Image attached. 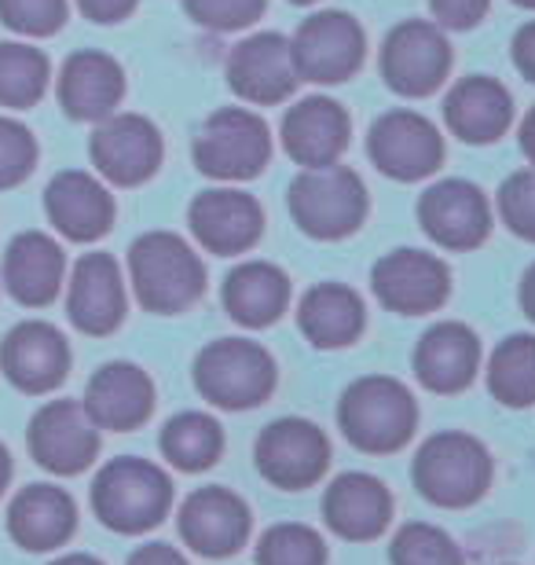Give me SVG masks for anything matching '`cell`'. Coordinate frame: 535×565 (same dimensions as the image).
<instances>
[{
	"instance_id": "4",
	"label": "cell",
	"mask_w": 535,
	"mask_h": 565,
	"mask_svg": "<svg viewBox=\"0 0 535 565\" xmlns=\"http://www.w3.org/2000/svg\"><path fill=\"white\" fill-rule=\"evenodd\" d=\"M411 481L422 500L443 511L473 507L492 484V456L473 434L440 429L422 440L411 462Z\"/></svg>"
},
{
	"instance_id": "15",
	"label": "cell",
	"mask_w": 535,
	"mask_h": 565,
	"mask_svg": "<svg viewBox=\"0 0 535 565\" xmlns=\"http://www.w3.org/2000/svg\"><path fill=\"white\" fill-rule=\"evenodd\" d=\"M418 221L443 250H477L492 232L484 191L470 180H440L418 199Z\"/></svg>"
},
{
	"instance_id": "31",
	"label": "cell",
	"mask_w": 535,
	"mask_h": 565,
	"mask_svg": "<svg viewBox=\"0 0 535 565\" xmlns=\"http://www.w3.org/2000/svg\"><path fill=\"white\" fill-rule=\"evenodd\" d=\"M221 301L238 327L260 331V327H271L282 312H287L290 279L271 262H243L227 273Z\"/></svg>"
},
{
	"instance_id": "7",
	"label": "cell",
	"mask_w": 535,
	"mask_h": 565,
	"mask_svg": "<svg viewBox=\"0 0 535 565\" xmlns=\"http://www.w3.org/2000/svg\"><path fill=\"white\" fill-rule=\"evenodd\" d=\"M271 158V132L254 110H213L195 137V166L213 180H254Z\"/></svg>"
},
{
	"instance_id": "27",
	"label": "cell",
	"mask_w": 535,
	"mask_h": 565,
	"mask_svg": "<svg viewBox=\"0 0 535 565\" xmlns=\"http://www.w3.org/2000/svg\"><path fill=\"white\" fill-rule=\"evenodd\" d=\"M63 246L44 232H22L4 250V287L26 309H44L63 287Z\"/></svg>"
},
{
	"instance_id": "14",
	"label": "cell",
	"mask_w": 535,
	"mask_h": 565,
	"mask_svg": "<svg viewBox=\"0 0 535 565\" xmlns=\"http://www.w3.org/2000/svg\"><path fill=\"white\" fill-rule=\"evenodd\" d=\"M371 287L385 309L400 316L437 312L451 294V273L437 254L426 250H393L385 254L371 273Z\"/></svg>"
},
{
	"instance_id": "5",
	"label": "cell",
	"mask_w": 535,
	"mask_h": 565,
	"mask_svg": "<svg viewBox=\"0 0 535 565\" xmlns=\"http://www.w3.org/2000/svg\"><path fill=\"white\" fill-rule=\"evenodd\" d=\"M195 390L202 401L224 412L257 408L276 390V360L260 342L249 338H216L195 356Z\"/></svg>"
},
{
	"instance_id": "28",
	"label": "cell",
	"mask_w": 535,
	"mask_h": 565,
	"mask_svg": "<svg viewBox=\"0 0 535 565\" xmlns=\"http://www.w3.org/2000/svg\"><path fill=\"white\" fill-rule=\"evenodd\" d=\"M125 96L121 66L104 52H74L60 74V104L77 121H104Z\"/></svg>"
},
{
	"instance_id": "18",
	"label": "cell",
	"mask_w": 535,
	"mask_h": 565,
	"mask_svg": "<svg viewBox=\"0 0 535 565\" xmlns=\"http://www.w3.org/2000/svg\"><path fill=\"white\" fill-rule=\"evenodd\" d=\"M0 371L15 390L41 397V393L63 386L66 371H71V345L52 323L26 320L11 327L4 345H0Z\"/></svg>"
},
{
	"instance_id": "32",
	"label": "cell",
	"mask_w": 535,
	"mask_h": 565,
	"mask_svg": "<svg viewBox=\"0 0 535 565\" xmlns=\"http://www.w3.org/2000/svg\"><path fill=\"white\" fill-rule=\"evenodd\" d=\"M162 456L184 473L210 470L224 451V426L206 412H180L162 426L158 437Z\"/></svg>"
},
{
	"instance_id": "41",
	"label": "cell",
	"mask_w": 535,
	"mask_h": 565,
	"mask_svg": "<svg viewBox=\"0 0 535 565\" xmlns=\"http://www.w3.org/2000/svg\"><path fill=\"white\" fill-rule=\"evenodd\" d=\"M440 30H470L488 15V0H429Z\"/></svg>"
},
{
	"instance_id": "48",
	"label": "cell",
	"mask_w": 535,
	"mask_h": 565,
	"mask_svg": "<svg viewBox=\"0 0 535 565\" xmlns=\"http://www.w3.org/2000/svg\"><path fill=\"white\" fill-rule=\"evenodd\" d=\"M52 565H104V562L93 558V555H63V558H55Z\"/></svg>"
},
{
	"instance_id": "1",
	"label": "cell",
	"mask_w": 535,
	"mask_h": 565,
	"mask_svg": "<svg viewBox=\"0 0 535 565\" xmlns=\"http://www.w3.org/2000/svg\"><path fill=\"white\" fill-rule=\"evenodd\" d=\"M338 426L352 448L367 456H393L418 429V401L400 379L363 375L341 393Z\"/></svg>"
},
{
	"instance_id": "19",
	"label": "cell",
	"mask_w": 535,
	"mask_h": 565,
	"mask_svg": "<svg viewBox=\"0 0 535 565\" xmlns=\"http://www.w3.org/2000/svg\"><path fill=\"white\" fill-rule=\"evenodd\" d=\"M227 85L246 104H282L298 88L290 41L279 38V33H254L243 44H235L232 60H227Z\"/></svg>"
},
{
	"instance_id": "24",
	"label": "cell",
	"mask_w": 535,
	"mask_h": 565,
	"mask_svg": "<svg viewBox=\"0 0 535 565\" xmlns=\"http://www.w3.org/2000/svg\"><path fill=\"white\" fill-rule=\"evenodd\" d=\"M282 147L304 169L338 166L349 147V115L345 107L327 96H309L293 104L282 118Z\"/></svg>"
},
{
	"instance_id": "29",
	"label": "cell",
	"mask_w": 535,
	"mask_h": 565,
	"mask_svg": "<svg viewBox=\"0 0 535 565\" xmlns=\"http://www.w3.org/2000/svg\"><path fill=\"white\" fill-rule=\"evenodd\" d=\"M443 118L466 143H495L514 121V99L495 77H462L443 99Z\"/></svg>"
},
{
	"instance_id": "8",
	"label": "cell",
	"mask_w": 535,
	"mask_h": 565,
	"mask_svg": "<svg viewBox=\"0 0 535 565\" xmlns=\"http://www.w3.org/2000/svg\"><path fill=\"white\" fill-rule=\"evenodd\" d=\"M254 462L268 484L282 492H301L323 481L330 467V440L315 423L287 415L260 429Z\"/></svg>"
},
{
	"instance_id": "37",
	"label": "cell",
	"mask_w": 535,
	"mask_h": 565,
	"mask_svg": "<svg viewBox=\"0 0 535 565\" xmlns=\"http://www.w3.org/2000/svg\"><path fill=\"white\" fill-rule=\"evenodd\" d=\"M0 22L26 38H49L66 22V0H0Z\"/></svg>"
},
{
	"instance_id": "11",
	"label": "cell",
	"mask_w": 535,
	"mask_h": 565,
	"mask_svg": "<svg viewBox=\"0 0 535 565\" xmlns=\"http://www.w3.org/2000/svg\"><path fill=\"white\" fill-rule=\"evenodd\" d=\"M451 49L440 26L426 19L400 22L382 44L385 85L400 96H429L448 82Z\"/></svg>"
},
{
	"instance_id": "6",
	"label": "cell",
	"mask_w": 535,
	"mask_h": 565,
	"mask_svg": "<svg viewBox=\"0 0 535 565\" xmlns=\"http://www.w3.org/2000/svg\"><path fill=\"white\" fill-rule=\"evenodd\" d=\"M290 217L312 239H345L367 217V188L349 166L304 169L290 184Z\"/></svg>"
},
{
	"instance_id": "22",
	"label": "cell",
	"mask_w": 535,
	"mask_h": 565,
	"mask_svg": "<svg viewBox=\"0 0 535 565\" xmlns=\"http://www.w3.org/2000/svg\"><path fill=\"white\" fill-rule=\"evenodd\" d=\"M82 404L99 429L129 434V429H140L151 419L154 382L143 367L129 364V360H114V364H104L88 379Z\"/></svg>"
},
{
	"instance_id": "10",
	"label": "cell",
	"mask_w": 535,
	"mask_h": 565,
	"mask_svg": "<svg viewBox=\"0 0 535 565\" xmlns=\"http://www.w3.org/2000/svg\"><path fill=\"white\" fill-rule=\"evenodd\" d=\"M26 440L33 462L49 473H60V478L88 470L99 456V426L82 401H49L44 408H38Z\"/></svg>"
},
{
	"instance_id": "46",
	"label": "cell",
	"mask_w": 535,
	"mask_h": 565,
	"mask_svg": "<svg viewBox=\"0 0 535 565\" xmlns=\"http://www.w3.org/2000/svg\"><path fill=\"white\" fill-rule=\"evenodd\" d=\"M521 151H525V158H528L532 169H535V107L528 110L525 126H521Z\"/></svg>"
},
{
	"instance_id": "16",
	"label": "cell",
	"mask_w": 535,
	"mask_h": 565,
	"mask_svg": "<svg viewBox=\"0 0 535 565\" xmlns=\"http://www.w3.org/2000/svg\"><path fill=\"white\" fill-rule=\"evenodd\" d=\"M88 154H93V166L110 184L136 188L143 180H151L158 166H162V137L140 115H110L93 132Z\"/></svg>"
},
{
	"instance_id": "50",
	"label": "cell",
	"mask_w": 535,
	"mask_h": 565,
	"mask_svg": "<svg viewBox=\"0 0 535 565\" xmlns=\"http://www.w3.org/2000/svg\"><path fill=\"white\" fill-rule=\"evenodd\" d=\"M293 4H315V0H293Z\"/></svg>"
},
{
	"instance_id": "30",
	"label": "cell",
	"mask_w": 535,
	"mask_h": 565,
	"mask_svg": "<svg viewBox=\"0 0 535 565\" xmlns=\"http://www.w3.org/2000/svg\"><path fill=\"white\" fill-rule=\"evenodd\" d=\"M298 327L315 349H345L367 327V305L345 282H315L298 305Z\"/></svg>"
},
{
	"instance_id": "2",
	"label": "cell",
	"mask_w": 535,
	"mask_h": 565,
	"mask_svg": "<svg viewBox=\"0 0 535 565\" xmlns=\"http://www.w3.org/2000/svg\"><path fill=\"white\" fill-rule=\"evenodd\" d=\"M169 507H173V481L151 459H110L93 481V511L110 533H151L154 525H162Z\"/></svg>"
},
{
	"instance_id": "3",
	"label": "cell",
	"mask_w": 535,
	"mask_h": 565,
	"mask_svg": "<svg viewBox=\"0 0 535 565\" xmlns=\"http://www.w3.org/2000/svg\"><path fill=\"white\" fill-rule=\"evenodd\" d=\"M129 279L147 312L176 316L206 294V265L176 232H147L129 250Z\"/></svg>"
},
{
	"instance_id": "44",
	"label": "cell",
	"mask_w": 535,
	"mask_h": 565,
	"mask_svg": "<svg viewBox=\"0 0 535 565\" xmlns=\"http://www.w3.org/2000/svg\"><path fill=\"white\" fill-rule=\"evenodd\" d=\"M514 63H517V71L528 77V82H535V22H525V26L517 30Z\"/></svg>"
},
{
	"instance_id": "42",
	"label": "cell",
	"mask_w": 535,
	"mask_h": 565,
	"mask_svg": "<svg viewBox=\"0 0 535 565\" xmlns=\"http://www.w3.org/2000/svg\"><path fill=\"white\" fill-rule=\"evenodd\" d=\"M77 8L93 22H121L132 15L136 0H77Z\"/></svg>"
},
{
	"instance_id": "13",
	"label": "cell",
	"mask_w": 535,
	"mask_h": 565,
	"mask_svg": "<svg viewBox=\"0 0 535 565\" xmlns=\"http://www.w3.org/2000/svg\"><path fill=\"white\" fill-rule=\"evenodd\" d=\"M180 536L202 558H232L249 540V507L238 492L206 484L180 503Z\"/></svg>"
},
{
	"instance_id": "25",
	"label": "cell",
	"mask_w": 535,
	"mask_h": 565,
	"mask_svg": "<svg viewBox=\"0 0 535 565\" xmlns=\"http://www.w3.org/2000/svg\"><path fill=\"white\" fill-rule=\"evenodd\" d=\"M77 503L60 484H26L8 507V533L22 551H55L74 536Z\"/></svg>"
},
{
	"instance_id": "47",
	"label": "cell",
	"mask_w": 535,
	"mask_h": 565,
	"mask_svg": "<svg viewBox=\"0 0 535 565\" xmlns=\"http://www.w3.org/2000/svg\"><path fill=\"white\" fill-rule=\"evenodd\" d=\"M8 481H11V456H8V448L0 445V495H4Z\"/></svg>"
},
{
	"instance_id": "33",
	"label": "cell",
	"mask_w": 535,
	"mask_h": 565,
	"mask_svg": "<svg viewBox=\"0 0 535 565\" xmlns=\"http://www.w3.org/2000/svg\"><path fill=\"white\" fill-rule=\"evenodd\" d=\"M488 393L506 408L535 404V334H510L488 360Z\"/></svg>"
},
{
	"instance_id": "34",
	"label": "cell",
	"mask_w": 535,
	"mask_h": 565,
	"mask_svg": "<svg viewBox=\"0 0 535 565\" xmlns=\"http://www.w3.org/2000/svg\"><path fill=\"white\" fill-rule=\"evenodd\" d=\"M49 88V60L41 49L4 41L0 44V107H33Z\"/></svg>"
},
{
	"instance_id": "12",
	"label": "cell",
	"mask_w": 535,
	"mask_h": 565,
	"mask_svg": "<svg viewBox=\"0 0 535 565\" xmlns=\"http://www.w3.org/2000/svg\"><path fill=\"white\" fill-rule=\"evenodd\" d=\"M367 154L385 177L411 184V180H422L440 169L443 140L429 118L415 115V110H389L371 126Z\"/></svg>"
},
{
	"instance_id": "49",
	"label": "cell",
	"mask_w": 535,
	"mask_h": 565,
	"mask_svg": "<svg viewBox=\"0 0 535 565\" xmlns=\"http://www.w3.org/2000/svg\"><path fill=\"white\" fill-rule=\"evenodd\" d=\"M514 4H521V8H535V0H514Z\"/></svg>"
},
{
	"instance_id": "23",
	"label": "cell",
	"mask_w": 535,
	"mask_h": 565,
	"mask_svg": "<svg viewBox=\"0 0 535 565\" xmlns=\"http://www.w3.org/2000/svg\"><path fill=\"white\" fill-rule=\"evenodd\" d=\"M66 312L82 334H114L125 320V282L110 254H85L71 273Z\"/></svg>"
},
{
	"instance_id": "43",
	"label": "cell",
	"mask_w": 535,
	"mask_h": 565,
	"mask_svg": "<svg viewBox=\"0 0 535 565\" xmlns=\"http://www.w3.org/2000/svg\"><path fill=\"white\" fill-rule=\"evenodd\" d=\"M125 565H188V558L169 544H143L132 551Z\"/></svg>"
},
{
	"instance_id": "38",
	"label": "cell",
	"mask_w": 535,
	"mask_h": 565,
	"mask_svg": "<svg viewBox=\"0 0 535 565\" xmlns=\"http://www.w3.org/2000/svg\"><path fill=\"white\" fill-rule=\"evenodd\" d=\"M503 224L525 243H535V169H521L499 188Z\"/></svg>"
},
{
	"instance_id": "20",
	"label": "cell",
	"mask_w": 535,
	"mask_h": 565,
	"mask_svg": "<svg viewBox=\"0 0 535 565\" xmlns=\"http://www.w3.org/2000/svg\"><path fill=\"white\" fill-rule=\"evenodd\" d=\"M323 522L330 533L352 544L378 540L393 522V492L374 473L345 470L323 492Z\"/></svg>"
},
{
	"instance_id": "35",
	"label": "cell",
	"mask_w": 535,
	"mask_h": 565,
	"mask_svg": "<svg viewBox=\"0 0 535 565\" xmlns=\"http://www.w3.org/2000/svg\"><path fill=\"white\" fill-rule=\"evenodd\" d=\"M257 565H327V544L312 525L279 522L257 540Z\"/></svg>"
},
{
	"instance_id": "36",
	"label": "cell",
	"mask_w": 535,
	"mask_h": 565,
	"mask_svg": "<svg viewBox=\"0 0 535 565\" xmlns=\"http://www.w3.org/2000/svg\"><path fill=\"white\" fill-rule=\"evenodd\" d=\"M389 562L393 565H466L459 544H454L440 525H429V522H407L396 529Z\"/></svg>"
},
{
	"instance_id": "26",
	"label": "cell",
	"mask_w": 535,
	"mask_h": 565,
	"mask_svg": "<svg viewBox=\"0 0 535 565\" xmlns=\"http://www.w3.org/2000/svg\"><path fill=\"white\" fill-rule=\"evenodd\" d=\"M44 213L71 243H96L114 224V199L96 177L66 169L44 191Z\"/></svg>"
},
{
	"instance_id": "39",
	"label": "cell",
	"mask_w": 535,
	"mask_h": 565,
	"mask_svg": "<svg viewBox=\"0 0 535 565\" xmlns=\"http://www.w3.org/2000/svg\"><path fill=\"white\" fill-rule=\"evenodd\" d=\"M38 166V143L30 129L11 118H0V191L22 184Z\"/></svg>"
},
{
	"instance_id": "17",
	"label": "cell",
	"mask_w": 535,
	"mask_h": 565,
	"mask_svg": "<svg viewBox=\"0 0 535 565\" xmlns=\"http://www.w3.org/2000/svg\"><path fill=\"white\" fill-rule=\"evenodd\" d=\"M191 235L216 257H235L254 250L265 232V210L254 195L238 188H213L195 195L188 210Z\"/></svg>"
},
{
	"instance_id": "9",
	"label": "cell",
	"mask_w": 535,
	"mask_h": 565,
	"mask_svg": "<svg viewBox=\"0 0 535 565\" xmlns=\"http://www.w3.org/2000/svg\"><path fill=\"white\" fill-rule=\"evenodd\" d=\"M290 52L298 77L320 85H338L349 82L363 66L367 38H363V26L349 11H320V15L304 19L298 26Z\"/></svg>"
},
{
	"instance_id": "40",
	"label": "cell",
	"mask_w": 535,
	"mask_h": 565,
	"mask_svg": "<svg viewBox=\"0 0 535 565\" xmlns=\"http://www.w3.org/2000/svg\"><path fill=\"white\" fill-rule=\"evenodd\" d=\"M188 15L206 30H243L265 15V0H188Z\"/></svg>"
},
{
	"instance_id": "45",
	"label": "cell",
	"mask_w": 535,
	"mask_h": 565,
	"mask_svg": "<svg viewBox=\"0 0 535 565\" xmlns=\"http://www.w3.org/2000/svg\"><path fill=\"white\" fill-rule=\"evenodd\" d=\"M521 309H525L528 320L535 323V262L528 265L525 279H521Z\"/></svg>"
},
{
	"instance_id": "21",
	"label": "cell",
	"mask_w": 535,
	"mask_h": 565,
	"mask_svg": "<svg viewBox=\"0 0 535 565\" xmlns=\"http://www.w3.org/2000/svg\"><path fill=\"white\" fill-rule=\"evenodd\" d=\"M415 379L422 382L429 393H462L473 386L477 371H481V342L466 323L443 320L432 323L429 331L418 338L411 356Z\"/></svg>"
}]
</instances>
